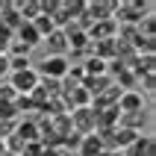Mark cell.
I'll list each match as a JSON object with an SVG mask.
<instances>
[{"label":"cell","mask_w":156,"mask_h":156,"mask_svg":"<svg viewBox=\"0 0 156 156\" xmlns=\"http://www.w3.org/2000/svg\"><path fill=\"white\" fill-rule=\"evenodd\" d=\"M144 121H147V109L144 112H133V115H118V127L133 130V133H139V127H144Z\"/></svg>","instance_id":"cell-10"},{"label":"cell","mask_w":156,"mask_h":156,"mask_svg":"<svg viewBox=\"0 0 156 156\" xmlns=\"http://www.w3.org/2000/svg\"><path fill=\"white\" fill-rule=\"evenodd\" d=\"M68 118H71V130H74V133H80V136H88V133H94V112H91V106L74 109Z\"/></svg>","instance_id":"cell-4"},{"label":"cell","mask_w":156,"mask_h":156,"mask_svg":"<svg viewBox=\"0 0 156 156\" xmlns=\"http://www.w3.org/2000/svg\"><path fill=\"white\" fill-rule=\"evenodd\" d=\"M33 27H35V33L41 35V41H44V38H47L50 33H53V30H56V27H53V21H50L47 15H38V18L33 21Z\"/></svg>","instance_id":"cell-13"},{"label":"cell","mask_w":156,"mask_h":156,"mask_svg":"<svg viewBox=\"0 0 156 156\" xmlns=\"http://www.w3.org/2000/svg\"><path fill=\"white\" fill-rule=\"evenodd\" d=\"M156 144H153V136H139V139L133 141L130 147L124 150L127 156H153Z\"/></svg>","instance_id":"cell-8"},{"label":"cell","mask_w":156,"mask_h":156,"mask_svg":"<svg viewBox=\"0 0 156 156\" xmlns=\"http://www.w3.org/2000/svg\"><path fill=\"white\" fill-rule=\"evenodd\" d=\"M112 12H115V0H109V3H100V0H97V3H86V15L91 18V21H109V18H112Z\"/></svg>","instance_id":"cell-7"},{"label":"cell","mask_w":156,"mask_h":156,"mask_svg":"<svg viewBox=\"0 0 156 156\" xmlns=\"http://www.w3.org/2000/svg\"><path fill=\"white\" fill-rule=\"evenodd\" d=\"M6 62H9V74H18V71H30L33 68L30 56H6Z\"/></svg>","instance_id":"cell-12"},{"label":"cell","mask_w":156,"mask_h":156,"mask_svg":"<svg viewBox=\"0 0 156 156\" xmlns=\"http://www.w3.org/2000/svg\"><path fill=\"white\" fill-rule=\"evenodd\" d=\"M115 109H118L121 115L144 112V109H147V100H144V94H141V91L130 88V91H121V97H118V103H115Z\"/></svg>","instance_id":"cell-3"},{"label":"cell","mask_w":156,"mask_h":156,"mask_svg":"<svg viewBox=\"0 0 156 156\" xmlns=\"http://www.w3.org/2000/svg\"><path fill=\"white\" fill-rule=\"evenodd\" d=\"M38 83H41V77L35 74V68L18 71V74H9V88H12L15 94H21V97H30L35 88H38Z\"/></svg>","instance_id":"cell-1"},{"label":"cell","mask_w":156,"mask_h":156,"mask_svg":"<svg viewBox=\"0 0 156 156\" xmlns=\"http://www.w3.org/2000/svg\"><path fill=\"white\" fill-rule=\"evenodd\" d=\"M83 74L86 77H103L106 74V62L103 59H97V56H88V59H83Z\"/></svg>","instance_id":"cell-11"},{"label":"cell","mask_w":156,"mask_h":156,"mask_svg":"<svg viewBox=\"0 0 156 156\" xmlns=\"http://www.w3.org/2000/svg\"><path fill=\"white\" fill-rule=\"evenodd\" d=\"M71 71V62L65 56H44V62L38 65V77H47V80H65Z\"/></svg>","instance_id":"cell-2"},{"label":"cell","mask_w":156,"mask_h":156,"mask_svg":"<svg viewBox=\"0 0 156 156\" xmlns=\"http://www.w3.org/2000/svg\"><path fill=\"white\" fill-rule=\"evenodd\" d=\"M41 44L47 47V56H65V53H68V38H65L62 30H53Z\"/></svg>","instance_id":"cell-5"},{"label":"cell","mask_w":156,"mask_h":156,"mask_svg":"<svg viewBox=\"0 0 156 156\" xmlns=\"http://www.w3.org/2000/svg\"><path fill=\"white\" fill-rule=\"evenodd\" d=\"M0 156H6V144L3 141H0Z\"/></svg>","instance_id":"cell-15"},{"label":"cell","mask_w":156,"mask_h":156,"mask_svg":"<svg viewBox=\"0 0 156 156\" xmlns=\"http://www.w3.org/2000/svg\"><path fill=\"white\" fill-rule=\"evenodd\" d=\"M9 71V62H6V56H0V74H6Z\"/></svg>","instance_id":"cell-14"},{"label":"cell","mask_w":156,"mask_h":156,"mask_svg":"<svg viewBox=\"0 0 156 156\" xmlns=\"http://www.w3.org/2000/svg\"><path fill=\"white\" fill-rule=\"evenodd\" d=\"M15 38H18V41H21V44H27L30 50L41 44V35L35 33V27H33V24H21V27H18V30H15Z\"/></svg>","instance_id":"cell-9"},{"label":"cell","mask_w":156,"mask_h":156,"mask_svg":"<svg viewBox=\"0 0 156 156\" xmlns=\"http://www.w3.org/2000/svg\"><path fill=\"white\" fill-rule=\"evenodd\" d=\"M77 153L80 156H100V153H103V141H100V136H97V133L83 136L80 144H77Z\"/></svg>","instance_id":"cell-6"}]
</instances>
